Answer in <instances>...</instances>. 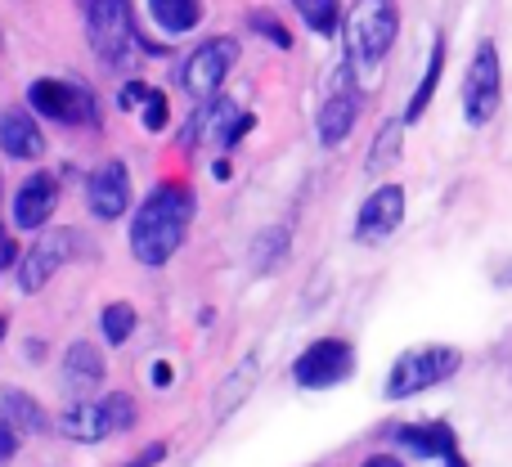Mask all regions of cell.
Listing matches in <instances>:
<instances>
[{"mask_svg": "<svg viewBox=\"0 0 512 467\" xmlns=\"http://www.w3.org/2000/svg\"><path fill=\"white\" fill-rule=\"evenodd\" d=\"M194 194L176 180H162L149 198L140 203V212L131 216V252L140 265H167L171 256L185 247V234L194 225Z\"/></svg>", "mask_w": 512, "mask_h": 467, "instance_id": "obj_1", "label": "cell"}, {"mask_svg": "<svg viewBox=\"0 0 512 467\" xmlns=\"http://www.w3.org/2000/svg\"><path fill=\"white\" fill-rule=\"evenodd\" d=\"M86 32H90V50L104 68H131L135 54V18H131V0H90L86 9Z\"/></svg>", "mask_w": 512, "mask_h": 467, "instance_id": "obj_2", "label": "cell"}, {"mask_svg": "<svg viewBox=\"0 0 512 467\" xmlns=\"http://www.w3.org/2000/svg\"><path fill=\"white\" fill-rule=\"evenodd\" d=\"M396 32H400L396 0H355L351 18H346V45H351V59L378 63L382 54L396 45Z\"/></svg>", "mask_w": 512, "mask_h": 467, "instance_id": "obj_3", "label": "cell"}, {"mask_svg": "<svg viewBox=\"0 0 512 467\" xmlns=\"http://www.w3.org/2000/svg\"><path fill=\"white\" fill-rule=\"evenodd\" d=\"M463 364V355L454 346H423V351H409L391 364L387 373V396L391 400H405V396H418V391L436 387V382L454 378Z\"/></svg>", "mask_w": 512, "mask_h": 467, "instance_id": "obj_4", "label": "cell"}, {"mask_svg": "<svg viewBox=\"0 0 512 467\" xmlns=\"http://www.w3.org/2000/svg\"><path fill=\"white\" fill-rule=\"evenodd\" d=\"M77 247H90L81 230H50L41 234L23 256H18V288L23 292H41L45 283L59 274V265H68L77 256Z\"/></svg>", "mask_w": 512, "mask_h": 467, "instance_id": "obj_5", "label": "cell"}, {"mask_svg": "<svg viewBox=\"0 0 512 467\" xmlns=\"http://www.w3.org/2000/svg\"><path fill=\"white\" fill-rule=\"evenodd\" d=\"M234 63H239V41H234V36H212V41H203L185 59V77H180V86H185L198 104H207V99H216V90L225 86V77L234 72Z\"/></svg>", "mask_w": 512, "mask_h": 467, "instance_id": "obj_6", "label": "cell"}, {"mask_svg": "<svg viewBox=\"0 0 512 467\" xmlns=\"http://www.w3.org/2000/svg\"><path fill=\"white\" fill-rule=\"evenodd\" d=\"M27 104H32V113L50 117V122H63V126L99 122L95 99H90V90L77 86V81H54V77L32 81V86H27Z\"/></svg>", "mask_w": 512, "mask_h": 467, "instance_id": "obj_7", "label": "cell"}, {"mask_svg": "<svg viewBox=\"0 0 512 467\" xmlns=\"http://www.w3.org/2000/svg\"><path fill=\"white\" fill-rule=\"evenodd\" d=\"M499 50L495 41H481L477 54L468 63V77H463V113L472 126H486L499 113Z\"/></svg>", "mask_w": 512, "mask_h": 467, "instance_id": "obj_8", "label": "cell"}, {"mask_svg": "<svg viewBox=\"0 0 512 467\" xmlns=\"http://www.w3.org/2000/svg\"><path fill=\"white\" fill-rule=\"evenodd\" d=\"M351 369H355L351 346H346L342 337H324V342L301 351V360L292 364V378L310 391H324V387H337V382L351 378Z\"/></svg>", "mask_w": 512, "mask_h": 467, "instance_id": "obj_9", "label": "cell"}, {"mask_svg": "<svg viewBox=\"0 0 512 467\" xmlns=\"http://www.w3.org/2000/svg\"><path fill=\"white\" fill-rule=\"evenodd\" d=\"M86 203L99 221H117V216H126V207H131V180H126V167L117 158L90 171Z\"/></svg>", "mask_w": 512, "mask_h": 467, "instance_id": "obj_10", "label": "cell"}, {"mask_svg": "<svg viewBox=\"0 0 512 467\" xmlns=\"http://www.w3.org/2000/svg\"><path fill=\"white\" fill-rule=\"evenodd\" d=\"M54 207H59V176L36 171V176L23 180V189L14 194V225L18 230H41V225H50Z\"/></svg>", "mask_w": 512, "mask_h": 467, "instance_id": "obj_11", "label": "cell"}, {"mask_svg": "<svg viewBox=\"0 0 512 467\" xmlns=\"http://www.w3.org/2000/svg\"><path fill=\"white\" fill-rule=\"evenodd\" d=\"M0 153L14 162H32L45 153V135L27 108H5L0 113Z\"/></svg>", "mask_w": 512, "mask_h": 467, "instance_id": "obj_12", "label": "cell"}, {"mask_svg": "<svg viewBox=\"0 0 512 467\" xmlns=\"http://www.w3.org/2000/svg\"><path fill=\"white\" fill-rule=\"evenodd\" d=\"M405 216V189L400 185H382L364 198L360 221H355V234L360 238H387Z\"/></svg>", "mask_w": 512, "mask_h": 467, "instance_id": "obj_13", "label": "cell"}, {"mask_svg": "<svg viewBox=\"0 0 512 467\" xmlns=\"http://www.w3.org/2000/svg\"><path fill=\"white\" fill-rule=\"evenodd\" d=\"M59 432L81 445H95V441H104V436H113L104 400H77V405H68L59 414Z\"/></svg>", "mask_w": 512, "mask_h": 467, "instance_id": "obj_14", "label": "cell"}, {"mask_svg": "<svg viewBox=\"0 0 512 467\" xmlns=\"http://www.w3.org/2000/svg\"><path fill=\"white\" fill-rule=\"evenodd\" d=\"M355 117H360V95H355V90H337V95H328L324 108H319V140H324L328 149H337V144L351 135Z\"/></svg>", "mask_w": 512, "mask_h": 467, "instance_id": "obj_15", "label": "cell"}, {"mask_svg": "<svg viewBox=\"0 0 512 467\" xmlns=\"http://www.w3.org/2000/svg\"><path fill=\"white\" fill-rule=\"evenodd\" d=\"M396 441L405 445L409 454H423V459H445V454H454L459 436H454L450 423H418V427H400Z\"/></svg>", "mask_w": 512, "mask_h": 467, "instance_id": "obj_16", "label": "cell"}, {"mask_svg": "<svg viewBox=\"0 0 512 467\" xmlns=\"http://www.w3.org/2000/svg\"><path fill=\"white\" fill-rule=\"evenodd\" d=\"M0 414H5V423L14 427L18 436H41L45 427H50L45 409L36 405L27 391H18V387H5V391H0Z\"/></svg>", "mask_w": 512, "mask_h": 467, "instance_id": "obj_17", "label": "cell"}, {"mask_svg": "<svg viewBox=\"0 0 512 467\" xmlns=\"http://www.w3.org/2000/svg\"><path fill=\"white\" fill-rule=\"evenodd\" d=\"M149 14L167 36H185L203 18V0H149Z\"/></svg>", "mask_w": 512, "mask_h": 467, "instance_id": "obj_18", "label": "cell"}, {"mask_svg": "<svg viewBox=\"0 0 512 467\" xmlns=\"http://www.w3.org/2000/svg\"><path fill=\"white\" fill-rule=\"evenodd\" d=\"M441 72H445V41H436L432 45V59H427L423 81H418L414 99H409V108H405V122H418V117L427 113V104H432V95H436V81H441Z\"/></svg>", "mask_w": 512, "mask_h": 467, "instance_id": "obj_19", "label": "cell"}, {"mask_svg": "<svg viewBox=\"0 0 512 467\" xmlns=\"http://www.w3.org/2000/svg\"><path fill=\"white\" fill-rule=\"evenodd\" d=\"M63 364H68V378H77L81 387L104 382V355H99L90 342H72L68 355H63Z\"/></svg>", "mask_w": 512, "mask_h": 467, "instance_id": "obj_20", "label": "cell"}, {"mask_svg": "<svg viewBox=\"0 0 512 467\" xmlns=\"http://www.w3.org/2000/svg\"><path fill=\"white\" fill-rule=\"evenodd\" d=\"M135 324H140V315H135L131 301H113V306L99 310V328H104V342L122 346L126 337L135 333Z\"/></svg>", "mask_w": 512, "mask_h": 467, "instance_id": "obj_21", "label": "cell"}, {"mask_svg": "<svg viewBox=\"0 0 512 467\" xmlns=\"http://www.w3.org/2000/svg\"><path fill=\"white\" fill-rule=\"evenodd\" d=\"M292 5H297V14L306 18L310 32H319V36H333L337 32V14H342V5H337V0H292Z\"/></svg>", "mask_w": 512, "mask_h": 467, "instance_id": "obj_22", "label": "cell"}, {"mask_svg": "<svg viewBox=\"0 0 512 467\" xmlns=\"http://www.w3.org/2000/svg\"><path fill=\"white\" fill-rule=\"evenodd\" d=\"M283 256H288V230H265L252 243V265L256 270H274Z\"/></svg>", "mask_w": 512, "mask_h": 467, "instance_id": "obj_23", "label": "cell"}, {"mask_svg": "<svg viewBox=\"0 0 512 467\" xmlns=\"http://www.w3.org/2000/svg\"><path fill=\"white\" fill-rule=\"evenodd\" d=\"M248 27L256 36H265V41L274 45V50H292V32H288V23L283 18H274L270 9H252L248 14Z\"/></svg>", "mask_w": 512, "mask_h": 467, "instance_id": "obj_24", "label": "cell"}, {"mask_svg": "<svg viewBox=\"0 0 512 467\" xmlns=\"http://www.w3.org/2000/svg\"><path fill=\"white\" fill-rule=\"evenodd\" d=\"M252 382H256V364L248 360V364H243V369L234 373V378H230V382H225V387H221V405H216V418H225V414H230V409H234V405H239V400H243L239 391H243V387L252 391Z\"/></svg>", "mask_w": 512, "mask_h": 467, "instance_id": "obj_25", "label": "cell"}, {"mask_svg": "<svg viewBox=\"0 0 512 467\" xmlns=\"http://www.w3.org/2000/svg\"><path fill=\"white\" fill-rule=\"evenodd\" d=\"M104 409H108V423H113V432H131L135 427V400L126 396V391H113V396H104Z\"/></svg>", "mask_w": 512, "mask_h": 467, "instance_id": "obj_26", "label": "cell"}, {"mask_svg": "<svg viewBox=\"0 0 512 467\" xmlns=\"http://www.w3.org/2000/svg\"><path fill=\"white\" fill-rule=\"evenodd\" d=\"M396 158H400V122H391V126H382L378 149L369 153V171H382L387 162H396Z\"/></svg>", "mask_w": 512, "mask_h": 467, "instance_id": "obj_27", "label": "cell"}, {"mask_svg": "<svg viewBox=\"0 0 512 467\" xmlns=\"http://www.w3.org/2000/svg\"><path fill=\"white\" fill-rule=\"evenodd\" d=\"M167 122H171V113H167V95H162V90H153V95L144 99V126H149V131H162Z\"/></svg>", "mask_w": 512, "mask_h": 467, "instance_id": "obj_28", "label": "cell"}, {"mask_svg": "<svg viewBox=\"0 0 512 467\" xmlns=\"http://www.w3.org/2000/svg\"><path fill=\"white\" fill-rule=\"evenodd\" d=\"M252 126H256V117L239 108V117H234V122L225 126V135H221V149H239V140L243 135H252Z\"/></svg>", "mask_w": 512, "mask_h": 467, "instance_id": "obj_29", "label": "cell"}, {"mask_svg": "<svg viewBox=\"0 0 512 467\" xmlns=\"http://www.w3.org/2000/svg\"><path fill=\"white\" fill-rule=\"evenodd\" d=\"M149 95H153V90L144 86V81H126V86H122V95H117V104H122V108H140Z\"/></svg>", "mask_w": 512, "mask_h": 467, "instance_id": "obj_30", "label": "cell"}, {"mask_svg": "<svg viewBox=\"0 0 512 467\" xmlns=\"http://www.w3.org/2000/svg\"><path fill=\"white\" fill-rule=\"evenodd\" d=\"M14 454H18V432L5 423V418H0V467L14 459Z\"/></svg>", "mask_w": 512, "mask_h": 467, "instance_id": "obj_31", "label": "cell"}, {"mask_svg": "<svg viewBox=\"0 0 512 467\" xmlns=\"http://www.w3.org/2000/svg\"><path fill=\"white\" fill-rule=\"evenodd\" d=\"M162 459H167V445H149L140 459H131L126 467H153V463H162Z\"/></svg>", "mask_w": 512, "mask_h": 467, "instance_id": "obj_32", "label": "cell"}, {"mask_svg": "<svg viewBox=\"0 0 512 467\" xmlns=\"http://www.w3.org/2000/svg\"><path fill=\"white\" fill-rule=\"evenodd\" d=\"M18 256H23V252H18V243H14V238H5V243H0V270L18 265Z\"/></svg>", "mask_w": 512, "mask_h": 467, "instance_id": "obj_33", "label": "cell"}, {"mask_svg": "<svg viewBox=\"0 0 512 467\" xmlns=\"http://www.w3.org/2000/svg\"><path fill=\"white\" fill-rule=\"evenodd\" d=\"M364 467H405V463H400V459H391V454H373V459L364 463Z\"/></svg>", "mask_w": 512, "mask_h": 467, "instance_id": "obj_34", "label": "cell"}, {"mask_svg": "<svg viewBox=\"0 0 512 467\" xmlns=\"http://www.w3.org/2000/svg\"><path fill=\"white\" fill-rule=\"evenodd\" d=\"M171 382V364H158V369H153V387H167Z\"/></svg>", "mask_w": 512, "mask_h": 467, "instance_id": "obj_35", "label": "cell"}, {"mask_svg": "<svg viewBox=\"0 0 512 467\" xmlns=\"http://www.w3.org/2000/svg\"><path fill=\"white\" fill-rule=\"evenodd\" d=\"M445 467H468V463H463V459H459V450H454V454H445Z\"/></svg>", "mask_w": 512, "mask_h": 467, "instance_id": "obj_36", "label": "cell"}, {"mask_svg": "<svg viewBox=\"0 0 512 467\" xmlns=\"http://www.w3.org/2000/svg\"><path fill=\"white\" fill-rule=\"evenodd\" d=\"M5 333H9V319H5V315H0V337H5Z\"/></svg>", "mask_w": 512, "mask_h": 467, "instance_id": "obj_37", "label": "cell"}, {"mask_svg": "<svg viewBox=\"0 0 512 467\" xmlns=\"http://www.w3.org/2000/svg\"><path fill=\"white\" fill-rule=\"evenodd\" d=\"M77 5H81V9H90V0H77Z\"/></svg>", "mask_w": 512, "mask_h": 467, "instance_id": "obj_38", "label": "cell"}, {"mask_svg": "<svg viewBox=\"0 0 512 467\" xmlns=\"http://www.w3.org/2000/svg\"><path fill=\"white\" fill-rule=\"evenodd\" d=\"M0 243H5V230H0Z\"/></svg>", "mask_w": 512, "mask_h": 467, "instance_id": "obj_39", "label": "cell"}]
</instances>
